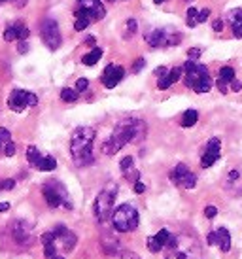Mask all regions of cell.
Wrapping results in <instances>:
<instances>
[{
  "instance_id": "6da1fadb",
  "label": "cell",
  "mask_w": 242,
  "mask_h": 259,
  "mask_svg": "<svg viewBox=\"0 0 242 259\" xmlns=\"http://www.w3.org/2000/svg\"><path fill=\"white\" fill-rule=\"evenodd\" d=\"M146 123L142 119H135V117H127L115 125L114 133L110 135L106 142L102 144V151L106 155H115L121 148H125L129 142H140L146 137Z\"/></svg>"
},
{
  "instance_id": "7a4b0ae2",
  "label": "cell",
  "mask_w": 242,
  "mask_h": 259,
  "mask_svg": "<svg viewBox=\"0 0 242 259\" xmlns=\"http://www.w3.org/2000/svg\"><path fill=\"white\" fill-rule=\"evenodd\" d=\"M93 140H95V129L93 127H78L72 133L70 138V153L76 166L91 165L93 161Z\"/></svg>"
},
{
  "instance_id": "3957f363",
  "label": "cell",
  "mask_w": 242,
  "mask_h": 259,
  "mask_svg": "<svg viewBox=\"0 0 242 259\" xmlns=\"http://www.w3.org/2000/svg\"><path fill=\"white\" fill-rule=\"evenodd\" d=\"M165 259H203L199 242L189 235H171L165 244Z\"/></svg>"
},
{
  "instance_id": "277c9868",
  "label": "cell",
  "mask_w": 242,
  "mask_h": 259,
  "mask_svg": "<svg viewBox=\"0 0 242 259\" xmlns=\"http://www.w3.org/2000/svg\"><path fill=\"white\" fill-rule=\"evenodd\" d=\"M182 72L185 76V85L193 89L195 93H208L212 89V76L205 65H200L197 61H187L182 66Z\"/></svg>"
},
{
  "instance_id": "5b68a950",
  "label": "cell",
  "mask_w": 242,
  "mask_h": 259,
  "mask_svg": "<svg viewBox=\"0 0 242 259\" xmlns=\"http://www.w3.org/2000/svg\"><path fill=\"white\" fill-rule=\"evenodd\" d=\"M106 15V8L100 0H78V6L74 10V29L86 30L91 21H100Z\"/></svg>"
},
{
  "instance_id": "8992f818",
  "label": "cell",
  "mask_w": 242,
  "mask_h": 259,
  "mask_svg": "<svg viewBox=\"0 0 242 259\" xmlns=\"http://www.w3.org/2000/svg\"><path fill=\"white\" fill-rule=\"evenodd\" d=\"M140 216H138V210L131 204H121L114 210L112 214V225L117 233H129V231H135L138 227Z\"/></svg>"
},
{
  "instance_id": "52a82bcc",
  "label": "cell",
  "mask_w": 242,
  "mask_h": 259,
  "mask_svg": "<svg viewBox=\"0 0 242 259\" xmlns=\"http://www.w3.org/2000/svg\"><path fill=\"white\" fill-rule=\"evenodd\" d=\"M115 191H117V186H115V184H108V186L99 193V197L95 199L93 212H95V218H97L100 223H104L108 218L112 216V206H114Z\"/></svg>"
},
{
  "instance_id": "ba28073f",
  "label": "cell",
  "mask_w": 242,
  "mask_h": 259,
  "mask_svg": "<svg viewBox=\"0 0 242 259\" xmlns=\"http://www.w3.org/2000/svg\"><path fill=\"white\" fill-rule=\"evenodd\" d=\"M42 193L50 208H59V206L72 208L70 195L64 189L63 184H59V182H48V184L42 187Z\"/></svg>"
},
{
  "instance_id": "9c48e42d",
  "label": "cell",
  "mask_w": 242,
  "mask_h": 259,
  "mask_svg": "<svg viewBox=\"0 0 242 259\" xmlns=\"http://www.w3.org/2000/svg\"><path fill=\"white\" fill-rule=\"evenodd\" d=\"M144 38L151 48H171L182 40V34L172 29H151Z\"/></svg>"
},
{
  "instance_id": "30bf717a",
  "label": "cell",
  "mask_w": 242,
  "mask_h": 259,
  "mask_svg": "<svg viewBox=\"0 0 242 259\" xmlns=\"http://www.w3.org/2000/svg\"><path fill=\"white\" fill-rule=\"evenodd\" d=\"M40 36H42V42L50 48L51 51H55L61 48V42H63V38H61V30H59V25L55 19H51V17H46L40 25Z\"/></svg>"
},
{
  "instance_id": "8fae6325",
  "label": "cell",
  "mask_w": 242,
  "mask_h": 259,
  "mask_svg": "<svg viewBox=\"0 0 242 259\" xmlns=\"http://www.w3.org/2000/svg\"><path fill=\"white\" fill-rule=\"evenodd\" d=\"M36 104H38V97L25 89H14L8 97V108L14 112H23L29 106H36Z\"/></svg>"
},
{
  "instance_id": "7c38bea8",
  "label": "cell",
  "mask_w": 242,
  "mask_h": 259,
  "mask_svg": "<svg viewBox=\"0 0 242 259\" xmlns=\"http://www.w3.org/2000/svg\"><path fill=\"white\" fill-rule=\"evenodd\" d=\"M171 180L176 184V186H182L185 189H193L197 186V176L189 170V166L180 163V165L174 166V170L171 172Z\"/></svg>"
},
{
  "instance_id": "4fadbf2b",
  "label": "cell",
  "mask_w": 242,
  "mask_h": 259,
  "mask_svg": "<svg viewBox=\"0 0 242 259\" xmlns=\"http://www.w3.org/2000/svg\"><path fill=\"white\" fill-rule=\"evenodd\" d=\"M123 76H125V68H123V66L108 65L106 68H104V72H102L100 81H102V85L106 87V89H114L121 79H123Z\"/></svg>"
},
{
  "instance_id": "5bb4252c",
  "label": "cell",
  "mask_w": 242,
  "mask_h": 259,
  "mask_svg": "<svg viewBox=\"0 0 242 259\" xmlns=\"http://www.w3.org/2000/svg\"><path fill=\"white\" fill-rule=\"evenodd\" d=\"M220 138H212L210 142L207 144V150L203 153V157H200V166L203 168H208V166H212L218 159H220Z\"/></svg>"
},
{
  "instance_id": "9a60e30c",
  "label": "cell",
  "mask_w": 242,
  "mask_h": 259,
  "mask_svg": "<svg viewBox=\"0 0 242 259\" xmlns=\"http://www.w3.org/2000/svg\"><path fill=\"white\" fill-rule=\"evenodd\" d=\"M29 34H30V30L27 29V25H25V23L15 21V23H12L6 30H4V40H6V42L19 40V42H21V40H27Z\"/></svg>"
},
{
  "instance_id": "2e32d148",
  "label": "cell",
  "mask_w": 242,
  "mask_h": 259,
  "mask_svg": "<svg viewBox=\"0 0 242 259\" xmlns=\"http://www.w3.org/2000/svg\"><path fill=\"white\" fill-rule=\"evenodd\" d=\"M53 235H55V242L61 240V244H63V248L66 252H70L72 248L76 246V235H74L72 231L66 229V227H63V225L55 227V229H53Z\"/></svg>"
},
{
  "instance_id": "e0dca14e",
  "label": "cell",
  "mask_w": 242,
  "mask_h": 259,
  "mask_svg": "<svg viewBox=\"0 0 242 259\" xmlns=\"http://www.w3.org/2000/svg\"><path fill=\"white\" fill-rule=\"evenodd\" d=\"M182 78V66H174L171 70H167L163 76H159V81H157V87L165 91V89H169L172 83H176L178 79Z\"/></svg>"
},
{
  "instance_id": "ac0fdd59",
  "label": "cell",
  "mask_w": 242,
  "mask_h": 259,
  "mask_svg": "<svg viewBox=\"0 0 242 259\" xmlns=\"http://www.w3.org/2000/svg\"><path fill=\"white\" fill-rule=\"evenodd\" d=\"M235 79V68L233 66H221L220 68V76L216 79V85L221 93L225 95L229 91V83Z\"/></svg>"
},
{
  "instance_id": "d6986e66",
  "label": "cell",
  "mask_w": 242,
  "mask_h": 259,
  "mask_svg": "<svg viewBox=\"0 0 242 259\" xmlns=\"http://www.w3.org/2000/svg\"><path fill=\"white\" fill-rule=\"evenodd\" d=\"M208 15H210V10L208 8H189L187 10V27H197L200 23H205L208 19Z\"/></svg>"
},
{
  "instance_id": "ffe728a7",
  "label": "cell",
  "mask_w": 242,
  "mask_h": 259,
  "mask_svg": "<svg viewBox=\"0 0 242 259\" xmlns=\"http://www.w3.org/2000/svg\"><path fill=\"white\" fill-rule=\"evenodd\" d=\"M12 237H14V240L17 244H29V240H30L29 225L23 222H17L14 225V229H12Z\"/></svg>"
},
{
  "instance_id": "44dd1931",
  "label": "cell",
  "mask_w": 242,
  "mask_h": 259,
  "mask_svg": "<svg viewBox=\"0 0 242 259\" xmlns=\"http://www.w3.org/2000/svg\"><path fill=\"white\" fill-rule=\"evenodd\" d=\"M100 242H102V252L108 253V255H115V253H119V242H117V238L114 235H110V233H104L102 238H100Z\"/></svg>"
},
{
  "instance_id": "7402d4cb",
  "label": "cell",
  "mask_w": 242,
  "mask_h": 259,
  "mask_svg": "<svg viewBox=\"0 0 242 259\" xmlns=\"http://www.w3.org/2000/svg\"><path fill=\"white\" fill-rule=\"evenodd\" d=\"M227 19H229V23H231V29H233L235 38H242V10L240 8L229 12Z\"/></svg>"
},
{
  "instance_id": "603a6c76",
  "label": "cell",
  "mask_w": 242,
  "mask_h": 259,
  "mask_svg": "<svg viewBox=\"0 0 242 259\" xmlns=\"http://www.w3.org/2000/svg\"><path fill=\"white\" fill-rule=\"evenodd\" d=\"M216 238H218V242L216 244L220 246V250L223 253H227L231 250V235H229V231L225 227H220V229H216Z\"/></svg>"
},
{
  "instance_id": "cb8c5ba5",
  "label": "cell",
  "mask_w": 242,
  "mask_h": 259,
  "mask_svg": "<svg viewBox=\"0 0 242 259\" xmlns=\"http://www.w3.org/2000/svg\"><path fill=\"white\" fill-rule=\"evenodd\" d=\"M34 166L38 168V170H42V172H50V170H55L57 161L51 157V155H42V157L38 159V163H36Z\"/></svg>"
},
{
  "instance_id": "d4e9b609",
  "label": "cell",
  "mask_w": 242,
  "mask_h": 259,
  "mask_svg": "<svg viewBox=\"0 0 242 259\" xmlns=\"http://www.w3.org/2000/svg\"><path fill=\"white\" fill-rule=\"evenodd\" d=\"M100 57H102V50H100V48H93L87 55H84L82 63H84L86 66H93V65H97V63H99Z\"/></svg>"
},
{
  "instance_id": "484cf974",
  "label": "cell",
  "mask_w": 242,
  "mask_h": 259,
  "mask_svg": "<svg viewBox=\"0 0 242 259\" xmlns=\"http://www.w3.org/2000/svg\"><path fill=\"white\" fill-rule=\"evenodd\" d=\"M197 121H199V112L197 110H185V114L182 115V127L189 129Z\"/></svg>"
},
{
  "instance_id": "4316f807",
  "label": "cell",
  "mask_w": 242,
  "mask_h": 259,
  "mask_svg": "<svg viewBox=\"0 0 242 259\" xmlns=\"http://www.w3.org/2000/svg\"><path fill=\"white\" fill-rule=\"evenodd\" d=\"M40 157H42V153L38 151V148H36V146H29V148H27V161H29L32 166L38 163V159H40Z\"/></svg>"
},
{
  "instance_id": "83f0119b",
  "label": "cell",
  "mask_w": 242,
  "mask_h": 259,
  "mask_svg": "<svg viewBox=\"0 0 242 259\" xmlns=\"http://www.w3.org/2000/svg\"><path fill=\"white\" fill-rule=\"evenodd\" d=\"M61 99H63L64 102H76L78 101V93H76L74 89L64 87V89H61Z\"/></svg>"
},
{
  "instance_id": "f1b7e54d",
  "label": "cell",
  "mask_w": 242,
  "mask_h": 259,
  "mask_svg": "<svg viewBox=\"0 0 242 259\" xmlns=\"http://www.w3.org/2000/svg\"><path fill=\"white\" fill-rule=\"evenodd\" d=\"M146 244H148V250H150L151 253H157V252H161V250H163V244H161L155 237L148 238V240H146Z\"/></svg>"
},
{
  "instance_id": "f546056e",
  "label": "cell",
  "mask_w": 242,
  "mask_h": 259,
  "mask_svg": "<svg viewBox=\"0 0 242 259\" xmlns=\"http://www.w3.org/2000/svg\"><path fill=\"white\" fill-rule=\"evenodd\" d=\"M55 252H57V244L55 242H48V244H44V255L48 259L55 257Z\"/></svg>"
},
{
  "instance_id": "4dcf8cb0",
  "label": "cell",
  "mask_w": 242,
  "mask_h": 259,
  "mask_svg": "<svg viewBox=\"0 0 242 259\" xmlns=\"http://www.w3.org/2000/svg\"><path fill=\"white\" fill-rule=\"evenodd\" d=\"M119 168H121V172H123V174L127 172L129 168H133V157H131V155H127V157H123V159H121Z\"/></svg>"
},
{
  "instance_id": "1f68e13d",
  "label": "cell",
  "mask_w": 242,
  "mask_h": 259,
  "mask_svg": "<svg viewBox=\"0 0 242 259\" xmlns=\"http://www.w3.org/2000/svg\"><path fill=\"white\" fill-rule=\"evenodd\" d=\"M87 87H89V79L79 78L78 81H76V89H74V91H76V93H82V91H86Z\"/></svg>"
},
{
  "instance_id": "d6a6232c",
  "label": "cell",
  "mask_w": 242,
  "mask_h": 259,
  "mask_svg": "<svg viewBox=\"0 0 242 259\" xmlns=\"http://www.w3.org/2000/svg\"><path fill=\"white\" fill-rule=\"evenodd\" d=\"M0 140H2L4 146H6L8 142H12V135H10V131L4 129V127H0Z\"/></svg>"
},
{
  "instance_id": "836d02e7",
  "label": "cell",
  "mask_w": 242,
  "mask_h": 259,
  "mask_svg": "<svg viewBox=\"0 0 242 259\" xmlns=\"http://www.w3.org/2000/svg\"><path fill=\"white\" fill-rule=\"evenodd\" d=\"M136 29H138V23H136V19H129V21H127V36L135 34Z\"/></svg>"
},
{
  "instance_id": "e575fe53",
  "label": "cell",
  "mask_w": 242,
  "mask_h": 259,
  "mask_svg": "<svg viewBox=\"0 0 242 259\" xmlns=\"http://www.w3.org/2000/svg\"><path fill=\"white\" fill-rule=\"evenodd\" d=\"M200 53H203V51H200L199 48H191V50L187 51V57H189V61H195V59L200 57Z\"/></svg>"
},
{
  "instance_id": "d590c367",
  "label": "cell",
  "mask_w": 242,
  "mask_h": 259,
  "mask_svg": "<svg viewBox=\"0 0 242 259\" xmlns=\"http://www.w3.org/2000/svg\"><path fill=\"white\" fill-rule=\"evenodd\" d=\"M205 216H207L208 220L216 218L218 216V208H216V206H207V208H205Z\"/></svg>"
},
{
  "instance_id": "8d00e7d4",
  "label": "cell",
  "mask_w": 242,
  "mask_h": 259,
  "mask_svg": "<svg viewBox=\"0 0 242 259\" xmlns=\"http://www.w3.org/2000/svg\"><path fill=\"white\" fill-rule=\"evenodd\" d=\"M15 187V180H4L0 184V189H4V191H10V189H14Z\"/></svg>"
},
{
  "instance_id": "74e56055",
  "label": "cell",
  "mask_w": 242,
  "mask_h": 259,
  "mask_svg": "<svg viewBox=\"0 0 242 259\" xmlns=\"http://www.w3.org/2000/svg\"><path fill=\"white\" fill-rule=\"evenodd\" d=\"M144 65H146V61H144V59H138V61H135V65H133V72H140V70H142L144 68Z\"/></svg>"
},
{
  "instance_id": "f35d334b",
  "label": "cell",
  "mask_w": 242,
  "mask_h": 259,
  "mask_svg": "<svg viewBox=\"0 0 242 259\" xmlns=\"http://www.w3.org/2000/svg\"><path fill=\"white\" fill-rule=\"evenodd\" d=\"M4 153H6L8 157H12V155H14V153H15V144H14V142H8L6 148H4Z\"/></svg>"
},
{
  "instance_id": "ab89813d",
  "label": "cell",
  "mask_w": 242,
  "mask_h": 259,
  "mask_svg": "<svg viewBox=\"0 0 242 259\" xmlns=\"http://www.w3.org/2000/svg\"><path fill=\"white\" fill-rule=\"evenodd\" d=\"M2 2H12L15 8H23L29 0H0V4H2Z\"/></svg>"
},
{
  "instance_id": "60d3db41",
  "label": "cell",
  "mask_w": 242,
  "mask_h": 259,
  "mask_svg": "<svg viewBox=\"0 0 242 259\" xmlns=\"http://www.w3.org/2000/svg\"><path fill=\"white\" fill-rule=\"evenodd\" d=\"M119 257L121 259H140L135 252H119Z\"/></svg>"
},
{
  "instance_id": "b9f144b4",
  "label": "cell",
  "mask_w": 242,
  "mask_h": 259,
  "mask_svg": "<svg viewBox=\"0 0 242 259\" xmlns=\"http://www.w3.org/2000/svg\"><path fill=\"white\" fill-rule=\"evenodd\" d=\"M17 51H19V53H27V51H29V44H27V40H21V42H19Z\"/></svg>"
},
{
  "instance_id": "7bdbcfd3",
  "label": "cell",
  "mask_w": 242,
  "mask_h": 259,
  "mask_svg": "<svg viewBox=\"0 0 242 259\" xmlns=\"http://www.w3.org/2000/svg\"><path fill=\"white\" fill-rule=\"evenodd\" d=\"M207 242H208L210 246H216V242H218V238H216V231H212V233H208Z\"/></svg>"
},
{
  "instance_id": "ee69618b",
  "label": "cell",
  "mask_w": 242,
  "mask_h": 259,
  "mask_svg": "<svg viewBox=\"0 0 242 259\" xmlns=\"http://www.w3.org/2000/svg\"><path fill=\"white\" fill-rule=\"evenodd\" d=\"M229 85H231V89H233V91H236V93H238V91H240L242 89V83L240 81H238V79H233V81H231V83H229Z\"/></svg>"
},
{
  "instance_id": "f6af8a7d",
  "label": "cell",
  "mask_w": 242,
  "mask_h": 259,
  "mask_svg": "<svg viewBox=\"0 0 242 259\" xmlns=\"http://www.w3.org/2000/svg\"><path fill=\"white\" fill-rule=\"evenodd\" d=\"M144 191H146V186H144L142 182H135V193H144Z\"/></svg>"
},
{
  "instance_id": "bcb514c9",
  "label": "cell",
  "mask_w": 242,
  "mask_h": 259,
  "mask_svg": "<svg viewBox=\"0 0 242 259\" xmlns=\"http://www.w3.org/2000/svg\"><path fill=\"white\" fill-rule=\"evenodd\" d=\"M221 29H223V23H221L220 19H216V21H214V30H216V32H220Z\"/></svg>"
},
{
  "instance_id": "7dc6e473",
  "label": "cell",
  "mask_w": 242,
  "mask_h": 259,
  "mask_svg": "<svg viewBox=\"0 0 242 259\" xmlns=\"http://www.w3.org/2000/svg\"><path fill=\"white\" fill-rule=\"evenodd\" d=\"M10 210V202H0V212H6Z\"/></svg>"
},
{
  "instance_id": "c3c4849f",
  "label": "cell",
  "mask_w": 242,
  "mask_h": 259,
  "mask_svg": "<svg viewBox=\"0 0 242 259\" xmlns=\"http://www.w3.org/2000/svg\"><path fill=\"white\" fill-rule=\"evenodd\" d=\"M229 178H231V180H236V178H238V170H231Z\"/></svg>"
},
{
  "instance_id": "681fc988",
  "label": "cell",
  "mask_w": 242,
  "mask_h": 259,
  "mask_svg": "<svg viewBox=\"0 0 242 259\" xmlns=\"http://www.w3.org/2000/svg\"><path fill=\"white\" fill-rule=\"evenodd\" d=\"M86 44H89V46H93V44H95V38H93V36L86 38Z\"/></svg>"
},
{
  "instance_id": "f907efd6",
  "label": "cell",
  "mask_w": 242,
  "mask_h": 259,
  "mask_svg": "<svg viewBox=\"0 0 242 259\" xmlns=\"http://www.w3.org/2000/svg\"><path fill=\"white\" fill-rule=\"evenodd\" d=\"M153 2H155V4H163L165 0H153Z\"/></svg>"
},
{
  "instance_id": "816d5d0a",
  "label": "cell",
  "mask_w": 242,
  "mask_h": 259,
  "mask_svg": "<svg viewBox=\"0 0 242 259\" xmlns=\"http://www.w3.org/2000/svg\"><path fill=\"white\" fill-rule=\"evenodd\" d=\"M51 259H63V257H57V255H55V257H51Z\"/></svg>"
},
{
  "instance_id": "f5cc1de1",
  "label": "cell",
  "mask_w": 242,
  "mask_h": 259,
  "mask_svg": "<svg viewBox=\"0 0 242 259\" xmlns=\"http://www.w3.org/2000/svg\"><path fill=\"white\" fill-rule=\"evenodd\" d=\"M108 2H117V0H108Z\"/></svg>"
},
{
  "instance_id": "db71d44e",
  "label": "cell",
  "mask_w": 242,
  "mask_h": 259,
  "mask_svg": "<svg viewBox=\"0 0 242 259\" xmlns=\"http://www.w3.org/2000/svg\"><path fill=\"white\" fill-rule=\"evenodd\" d=\"M0 146H4V144H2V140H0Z\"/></svg>"
}]
</instances>
